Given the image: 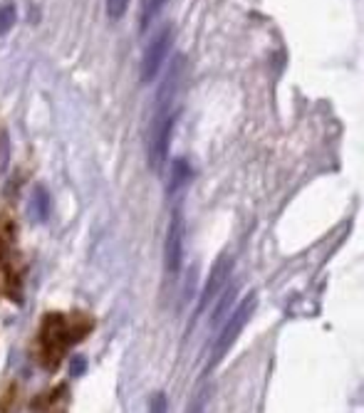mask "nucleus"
I'll return each mask as SVG.
<instances>
[{
  "label": "nucleus",
  "mask_w": 364,
  "mask_h": 413,
  "mask_svg": "<svg viewBox=\"0 0 364 413\" xmlns=\"http://www.w3.org/2000/svg\"><path fill=\"white\" fill-rule=\"evenodd\" d=\"M179 72H181V57H176V62L171 65L169 74H166L164 84L156 92V104H154V116L149 121L147 129V161L151 166V171H161L164 163L169 161V147L171 136H174L176 126V111L174 100L179 92Z\"/></svg>",
  "instance_id": "1"
},
{
  "label": "nucleus",
  "mask_w": 364,
  "mask_h": 413,
  "mask_svg": "<svg viewBox=\"0 0 364 413\" xmlns=\"http://www.w3.org/2000/svg\"><path fill=\"white\" fill-rule=\"evenodd\" d=\"M169 403H166V393L164 391H156L149 401V413H166Z\"/></svg>",
  "instance_id": "11"
},
{
  "label": "nucleus",
  "mask_w": 364,
  "mask_h": 413,
  "mask_svg": "<svg viewBox=\"0 0 364 413\" xmlns=\"http://www.w3.org/2000/svg\"><path fill=\"white\" fill-rule=\"evenodd\" d=\"M236 292H238L236 285H231V287H228V292H223V297H221V302H218V307L213 309V319H211L213 327H218V325H223V322H226V314L231 312L233 299H236Z\"/></svg>",
  "instance_id": "8"
},
{
  "label": "nucleus",
  "mask_w": 364,
  "mask_h": 413,
  "mask_svg": "<svg viewBox=\"0 0 364 413\" xmlns=\"http://www.w3.org/2000/svg\"><path fill=\"white\" fill-rule=\"evenodd\" d=\"M166 3L169 0H142V6H139V30L147 32L149 25L159 18V13L166 8Z\"/></svg>",
  "instance_id": "7"
},
{
  "label": "nucleus",
  "mask_w": 364,
  "mask_h": 413,
  "mask_svg": "<svg viewBox=\"0 0 364 413\" xmlns=\"http://www.w3.org/2000/svg\"><path fill=\"white\" fill-rule=\"evenodd\" d=\"M85 372V359H72V374H82Z\"/></svg>",
  "instance_id": "14"
},
{
  "label": "nucleus",
  "mask_w": 364,
  "mask_h": 413,
  "mask_svg": "<svg viewBox=\"0 0 364 413\" xmlns=\"http://www.w3.org/2000/svg\"><path fill=\"white\" fill-rule=\"evenodd\" d=\"M255 304H258V297H255V292H250L248 297L243 299V302L238 304V307L226 317V322H223V327H221V334H218L216 341H213L211 359H208V372H211L213 366L221 364L223 356H226L228 351H231V346L238 341V337H241L243 327L248 325V319L253 317Z\"/></svg>",
  "instance_id": "2"
},
{
  "label": "nucleus",
  "mask_w": 364,
  "mask_h": 413,
  "mask_svg": "<svg viewBox=\"0 0 364 413\" xmlns=\"http://www.w3.org/2000/svg\"><path fill=\"white\" fill-rule=\"evenodd\" d=\"M206 398H208V391H206V388L196 393V398H194V403H191L189 413H206Z\"/></svg>",
  "instance_id": "13"
},
{
  "label": "nucleus",
  "mask_w": 364,
  "mask_h": 413,
  "mask_svg": "<svg viewBox=\"0 0 364 413\" xmlns=\"http://www.w3.org/2000/svg\"><path fill=\"white\" fill-rule=\"evenodd\" d=\"M191 163L186 161V158H174L171 161V178H169V186H166V191L169 194H176V191L181 189V186H186V183L191 181Z\"/></svg>",
  "instance_id": "6"
},
{
  "label": "nucleus",
  "mask_w": 364,
  "mask_h": 413,
  "mask_svg": "<svg viewBox=\"0 0 364 413\" xmlns=\"http://www.w3.org/2000/svg\"><path fill=\"white\" fill-rule=\"evenodd\" d=\"M171 37H174V30L171 25H164L156 35L149 40L147 50H144L142 65H139V77L142 82H154L156 74L161 72L166 57H169V48H171Z\"/></svg>",
  "instance_id": "3"
},
{
  "label": "nucleus",
  "mask_w": 364,
  "mask_h": 413,
  "mask_svg": "<svg viewBox=\"0 0 364 413\" xmlns=\"http://www.w3.org/2000/svg\"><path fill=\"white\" fill-rule=\"evenodd\" d=\"M35 205H37V218L45 220L48 218V196L43 189H35Z\"/></svg>",
  "instance_id": "12"
},
{
  "label": "nucleus",
  "mask_w": 364,
  "mask_h": 413,
  "mask_svg": "<svg viewBox=\"0 0 364 413\" xmlns=\"http://www.w3.org/2000/svg\"><path fill=\"white\" fill-rule=\"evenodd\" d=\"M18 20V8L13 3H6V6H0V37L8 35L13 30Z\"/></svg>",
  "instance_id": "9"
},
{
  "label": "nucleus",
  "mask_w": 364,
  "mask_h": 413,
  "mask_svg": "<svg viewBox=\"0 0 364 413\" xmlns=\"http://www.w3.org/2000/svg\"><path fill=\"white\" fill-rule=\"evenodd\" d=\"M105 8H107L109 20H119V18H124V13H127L129 0H107Z\"/></svg>",
  "instance_id": "10"
},
{
  "label": "nucleus",
  "mask_w": 364,
  "mask_h": 413,
  "mask_svg": "<svg viewBox=\"0 0 364 413\" xmlns=\"http://www.w3.org/2000/svg\"><path fill=\"white\" fill-rule=\"evenodd\" d=\"M184 241H186L184 213L176 208L171 213L169 228H166V241H164V267L169 275H179L181 265H184Z\"/></svg>",
  "instance_id": "4"
},
{
  "label": "nucleus",
  "mask_w": 364,
  "mask_h": 413,
  "mask_svg": "<svg viewBox=\"0 0 364 413\" xmlns=\"http://www.w3.org/2000/svg\"><path fill=\"white\" fill-rule=\"evenodd\" d=\"M231 272H233V260L231 255H221L216 260V265L211 267V275H208V283L203 285V292H201L198 299V314L218 297V292H223L226 283L231 280Z\"/></svg>",
  "instance_id": "5"
}]
</instances>
